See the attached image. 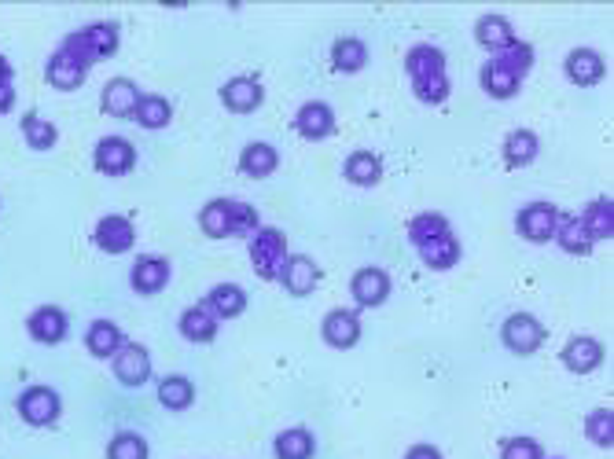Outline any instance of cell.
<instances>
[{
  "label": "cell",
  "instance_id": "obj_16",
  "mask_svg": "<svg viewBox=\"0 0 614 459\" xmlns=\"http://www.w3.org/2000/svg\"><path fill=\"white\" fill-rule=\"evenodd\" d=\"M298 133L306 136V140H324V136L335 133V111H331L328 103H320V100H309L298 107Z\"/></svg>",
  "mask_w": 614,
  "mask_h": 459
},
{
  "label": "cell",
  "instance_id": "obj_3",
  "mask_svg": "<svg viewBox=\"0 0 614 459\" xmlns=\"http://www.w3.org/2000/svg\"><path fill=\"white\" fill-rule=\"evenodd\" d=\"M291 258L287 254V239L280 228H258L251 239V265L262 280H280V269L284 261Z\"/></svg>",
  "mask_w": 614,
  "mask_h": 459
},
{
  "label": "cell",
  "instance_id": "obj_45",
  "mask_svg": "<svg viewBox=\"0 0 614 459\" xmlns=\"http://www.w3.org/2000/svg\"><path fill=\"white\" fill-rule=\"evenodd\" d=\"M15 107V85H0V114H8Z\"/></svg>",
  "mask_w": 614,
  "mask_h": 459
},
{
  "label": "cell",
  "instance_id": "obj_12",
  "mask_svg": "<svg viewBox=\"0 0 614 459\" xmlns=\"http://www.w3.org/2000/svg\"><path fill=\"white\" fill-rule=\"evenodd\" d=\"M320 335L328 342L331 349H353L357 346V338H361V320L353 309H331L324 316V327H320Z\"/></svg>",
  "mask_w": 614,
  "mask_h": 459
},
{
  "label": "cell",
  "instance_id": "obj_9",
  "mask_svg": "<svg viewBox=\"0 0 614 459\" xmlns=\"http://www.w3.org/2000/svg\"><path fill=\"white\" fill-rule=\"evenodd\" d=\"M114 379L122 386H144L151 379V357L148 349L137 346V342H126V346L114 353Z\"/></svg>",
  "mask_w": 614,
  "mask_h": 459
},
{
  "label": "cell",
  "instance_id": "obj_19",
  "mask_svg": "<svg viewBox=\"0 0 614 459\" xmlns=\"http://www.w3.org/2000/svg\"><path fill=\"white\" fill-rule=\"evenodd\" d=\"M129 280H133V291L137 294H159L166 283H170V261L166 258H140L129 272Z\"/></svg>",
  "mask_w": 614,
  "mask_h": 459
},
{
  "label": "cell",
  "instance_id": "obj_5",
  "mask_svg": "<svg viewBox=\"0 0 614 459\" xmlns=\"http://www.w3.org/2000/svg\"><path fill=\"white\" fill-rule=\"evenodd\" d=\"M59 412H63V401L52 386H30V390L19 393V415L30 426H52Z\"/></svg>",
  "mask_w": 614,
  "mask_h": 459
},
{
  "label": "cell",
  "instance_id": "obj_33",
  "mask_svg": "<svg viewBox=\"0 0 614 459\" xmlns=\"http://www.w3.org/2000/svg\"><path fill=\"white\" fill-rule=\"evenodd\" d=\"M445 70V52L434 45H416L409 48V56H405V74L409 78H423V74H438Z\"/></svg>",
  "mask_w": 614,
  "mask_h": 459
},
{
  "label": "cell",
  "instance_id": "obj_43",
  "mask_svg": "<svg viewBox=\"0 0 614 459\" xmlns=\"http://www.w3.org/2000/svg\"><path fill=\"white\" fill-rule=\"evenodd\" d=\"M501 459H545V448L537 445L534 437H512V441H504Z\"/></svg>",
  "mask_w": 614,
  "mask_h": 459
},
{
  "label": "cell",
  "instance_id": "obj_4",
  "mask_svg": "<svg viewBox=\"0 0 614 459\" xmlns=\"http://www.w3.org/2000/svg\"><path fill=\"white\" fill-rule=\"evenodd\" d=\"M559 217H563V213H559L552 202H530V206L519 210L515 228H519V236L530 239V243H548V239H556Z\"/></svg>",
  "mask_w": 614,
  "mask_h": 459
},
{
  "label": "cell",
  "instance_id": "obj_21",
  "mask_svg": "<svg viewBox=\"0 0 614 459\" xmlns=\"http://www.w3.org/2000/svg\"><path fill=\"white\" fill-rule=\"evenodd\" d=\"M475 41L486 48V52H493V56H497V52H504V48L515 41L512 23H508L504 15H493V12L482 15V19L475 23Z\"/></svg>",
  "mask_w": 614,
  "mask_h": 459
},
{
  "label": "cell",
  "instance_id": "obj_47",
  "mask_svg": "<svg viewBox=\"0 0 614 459\" xmlns=\"http://www.w3.org/2000/svg\"><path fill=\"white\" fill-rule=\"evenodd\" d=\"M552 459H559V456H552Z\"/></svg>",
  "mask_w": 614,
  "mask_h": 459
},
{
  "label": "cell",
  "instance_id": "obj_35",
  "mask_svg": "<svg viewBox=\"0 0 614 459\" xmlns=\"http://www.w3.org/2000/svg\"><path fill=\"white\" fill-rule=\"evenodd\" d=\"M556 239L559 247L567 250V254H592V239L589 232H585V224L578 221V217H559V228H556Z\"/></svg>",
  "mask_w": 614,
  "mask_h": 459
},
{
  "label": "cell",
  "instance_id": "obj_29",
  "mask_svg": "<svg viewBox=\"0 0 614 459\" xmlns=\"http://www.w3.org/2000/svg\"><path fill=\"white\" fill-rule=\"evenodd\" d=\"M181 335L188 342H214L217 335V316L206 305H192L181 313Z\"/></svg>",
  "mask_w": 614,
  "mask_h": 459
},
{
  "label": "cell",
  "instance_id": "obj_20",
  "mask_svg": "<svg viewBox=\"0 0 614 459\" xmlns=\"http://www.w3.org/2000/svg\"><path fill=\"white\" fill-rule=\"evenodd\" d=\"M140 96H144V92H140L129 78L107 81V89H103V114H111V118H129V114L137 111Z\"/></svg>",
  "mask_w": 614,
  "mask_h": 459
},
{
  "label": "cell",
  "instance_id": "obj_1",
  "mask_svg": "<svg viewBox=\"0 0 614 459\" xmlns=\"http://www.w3.org/2000/svg\"><path fill=\"white\" fill-rule=\"evenodd\" d=\"M199 228L210 239H228V236H247L258 232V210L247 202H232V199H214L206 202L199 213Z\"/></svg>",
  "mask_w": 614,
  "mask_h": 459
},
{
  "label": "cell",
  "instance_id": "obj_34",
  "mask_svg": "<svg viewBox=\"0 0 614 459\" xmlns=\"http://www.w3.org/2000/svg\"><path fill=\"white\" fill-rule=\"evenodd\" d=\"M159 401L162 408H170V412H184L188 404L195 401V386L184 375H166L159 382Z\"/></svg>",
  "mask_w": 614,
  "mask_h": 459
},
{
  "label": "cell",
  "instance_id": "obj_41",
  "mask_svg": "<svg viewBox=\"0 0 614 459\" xmlns=\"http://www.w3.org/2000/svg\"><path fill=\"white\" fill-rule=\"evenodd\" d=\"M107 459H148V441L133 430L114 434V441L107 445Z\"/></svg>",
  "mask_w": 614,
  "mask_h": 459
},
{
  "label": "cell",
  "instance_id": "obj_32",
  "mask_svg": "<svg viewBox=\"0 0 614 459\" xmlns=\"http://www.w3.org/2000/svg\"><path fill=\"white\" fill-rule=\"evenodd\" d=\"M331 63H335V70H342V74H357V70L368 63V48H364V41H357V37H339V41L331 45Z\"/></svg>",
  "mask_w": 614,
  "mask_h": 459
},
{
  "label": "cell",
  "instance_id": "obj_22",
  "mask_svg": "<svg viewBox=\"0 0 614 459\" xmlns=\"http://www.w3.org/2000/svg\"><path fill=\"white\" fill-rule=\"evenodd\" d=\"M478 81H482V89H486L489 96H497V100H512L515 92H519V85H523V78H519L512 67H504L501 59H489Z\"/></svg>",
  "mask_w": 614,
  "mask_h": 459
},
{
  "label": "cell",
  "instance_id": "obj_44",
  "mask_svg": "<svg viewBox=\"0 0 614 459\" xmlns=\"http://www.w3.org/2000/svg\"><path fill=\"white\" fill-rule=\"evenodd\" d=\"M405 459H442V452H438L434 445H412Z\"/></svg>",
  "mask_w": 614,
  "mask_h": 459
},
{
  "label": "cell",
  "instance_id": "obj_2",
  "mask_svg": "<svg viewBox=\"0 0 614 459\" xmlns=\"http://www.w3.org/2000/svg\"><path fill=\"white\" fill-rule=\"evenodd\" d=\"M63 48L74 52L85 67H92V63L111 59L114 52H118V26H114V23H92V26H85V30H78V34H70L67 41H63Z\"/></svg>",
  "mask_w": 614,
  "mask_h": 459
},
{
  "label": "cell",
  "instance_id": "obj_30",
  "mask_svg": "<svg viewBox=\"0 0 614 459\" xmlns=\"http://www.w3.org/2000/svg\"><path fill=\"white\" fill-rule=\"evenodd\" d=\"M537 151H541V140H537V133H530V129H515V133H508V140H504V162L512 169L530 166L537 158Z\"/></svg>",
  "mask_w": 614,
  "mask_h": 459
},
{
  "label": "cell",
  "instance_id": "obj_6",
  "mask_svg": "<svg viewBox=\"0 0 614 459\" xmlns=\"http://www.w3.org/2000/svg\"><path fill=\"white\" fill-rule=\"evenodd\" d=\"M501 338H504V346L512 349V353H519V357H530V353H537V349H541V342H545V327L537 324L530 313H512L508 320H504Z\"/></svg>",
  "mask_w": 614,
  "mask_h": 459
},
{
  "label": "cell",
  "instance_id": "obj_17",
  "mask_svg": "<svg viewBox=\"0 0 614 459\" xmlns=\"http://www.w3.org/2000/svg\"><path fill=\"white\" fill-rule=\"evenodd\" d=\"M563 364H567L574 375H589V371H596L603 364V346L589 335L570 338L567 346H563Z\"/></svg>",
  "mask_w": 614,
  "mask_h": 459
},
{
  "label": "cell",
  "instance_id": "obj_25",
  "mask_svg": "<svg viewBox=\"0 0 614 459\" xmlns=\"http://www.w3.org/2000/svg\"><path fill=\"white\" fill-rule=\"evenodd\" d=\"M85 346H89L92 357L107 360V357H114L118 349L126 346V335H122V327L111 324V320H96V324L85 331Z\"/></svg>",
  "mask_w": 614,
  "mask_h": 459
},
{
  "label": "cell",
  "instance_id": "obj_10",
  "mask_svg": "<svg viewBox=\"0 0 614 459\" xmlns=\"http://www.w3.org/2000/svg\"><path fill=\"white\" fill-rule=\"evenodd\" d=\"M133 243H137V228L122 213H111L96 224V247L107 254H126V250H133Z\"/></svg>",
  "mask_w": 614,
  "mask_h": 459
},
{
  "label": "cell",
  "instance_id": "obj_13",
  "mask_svg": "<svg viewBox=\"0 0 614 459\" xmlns=\"http://www.w3.org/2000/svg\"><path fill=\"white\" fill-rule=\"evenodd\" d=\"M48 81L56 85V89L70 92V89H78V85H85V78H89V67L81 63L74 52H67V48L59 45L56 52H52V59H48Z\"/></svg>",
  "mask_w": 614,
  "mask_h": 459
},
{
  "label": "cell",
  "instance_id": "obj_39",
  "mask_svg": "<svg viewBox=\"0 0 614 459\" xmlns=\"http://www.w3.org/2000/svg\"><path fill=\"white\" fill-rule=\"evenodd\" d=\"M585 434H589L592 445L611 448L614 445V412L611 408H592L585 415Z\"/></svg>",
  "mask_w": 614,
  "mask_h": 459
},
{
  "label": "cell",
  "instance_id": "obj_23",
  "mask_svg": "<svg viewBox=\"0 0 614 459\" xmlns=\"http://www.w3.org/2000/svg\"><path fill=\"white\" fill-rule=\"evenodd\" d=\"M203 305L217 316V320H236V316L247 309V294H243V287H236V283H217L214 291L206 294Z\"/></svg>",
  "mask_w": 614,
  "mask_h": 459
},
{
  "label": "cell",
  "instance_id": "obj_42",
  "mask_svg": "<svg viewBox=\"0 0 614 459\" xmlns=\"http://www.w3.org/2000/svg\"><path fill=\"white\" fill-rule=\"evenodd\" d=\"M493 59H501L504 67H512L515 74L523 78L526 70L534 67V45H526V41H519V37H515L512 45L504 48V52H497V56H493Z\"/></svg>",
  "mask_w": 614,
  "mask_h": 459
},
{
  "label": "cell",
  "instance_id": "obj_31",
  "mask_svg": "<svg viewBox=\"0 0 614 459\" xmlns=\"http://www.w3.org/2000/svg\"><path fill=\"white\" fill-rule=\"evenodd\" d=\"M313 452H317V441L306 426H291L276 437V459H313Z\"/></svg>",
  "mask_w": 614,
  "mask_h": 459
},
{
  "label": "cell",
  "instance_id": "obj_18",
  "mask_svg": "<svg viewBox=\"0 0 614 459\" xmlns=\"http://www.w3.org/2000/svg\"><path fill=\"white\" fill-rule=\"evenodd\" d=\"M603 74H607V67H603V56L596 48H574L567 56V78L574 81V85H581V89L596 85Z\"/></svg>",
  "mask_w": 614,
  "mask_h": 459
},
{
  "label": "cell",
  "instance_id": "obj_37",
  "mask_svg": "<svg viewBox=\"0 0 614 459\" xmlns=\"http://www.w3.org/2000/svg\"><path fill=\"white\" fill-rule=\"evenodd\" d=\"M445 232H453L449 221H445V213H416L409 221V239L420 247V243H431V239L445 236Z\"/></svg>",
  "mask_w": 614,
  "mask_h": 459
},
{
  "label": "cell",
  "instance_id": "obj_8",
  "mask_svg": "<svg viewBox=\"0 0 614 459\" xmlns=\"http://www.w3.org/2000/svg\"><path fill=\"white\" fill-rule=\"evenodd\" d=\"M262 100H265L262 81L251 78V74H239V78H232V81H225V85H221V103H225L232 114L258 111V107H262Z\"/></svg>",
  "mask_w": 614,
  "mask_h": 459
},
{
  "label": "cell",
  "instance_id": "obj_27",
  "mask_svg": "<svg viewBox=\"0 0 614 459\" xmlns=\"http://www.w3.org/2000/svg\"><path fill=\"white\" fill-rule=\"evenodd\" d=\"M420 258L427 269H453L456 261H460V239L453 236V232H445V236L431 239V243H420Z\"/></svg>",
  "mask_w": 614,
  "mask_h": 459
},
{
  "label": "cell",
  "instance_id": "obj_40",
  "mask_svg": "<svg viewBox=\"0 0 614 459\" xmlns=\"http://www.w3.org/2000/svg\"><path fill=\"white\" fill-rule=\"evenodd\" d=\"M412 92H416L423 103H445L449 100V78H445V70H438V74H423V78H412Z\"/></svg>",
  "mask_w": 614,
  "mask_h": 459
},
{
  "label": "cell",
  "instance_id": "obj_24",
  "mask_svg": "<svg viewBox=\"0 0 614 459\" xmlns=\"http://www.w3.org/2000/svg\"><path fill=\"white\" fill-rule=\"evenodd\" d=\"M276 166H280V155H276L273 144H262V140H254V144L243 147V155H239V169L247 173V177L262 180V177H273Z\"/></svg>",
  "mask_w": 614,
  "mask_h": 459
},
{
  "label": "cell",
  "instance_id": "obj_28",
  "mask_svg": "<svg viewBox=\"0 0 614 459\" xmlns=\"http://www.w3.org/2000/svg\"><path fill=\"white\" fill-rule=\"evenodd\" d=\"M342 173H346L350 184L372 188V184H379V177H383V162H379V155H372V151H353V155L346 158Z\"/></svg>",
  "mask_w": 614,
  "mask_h": 459
},
{
  "label": "cell",
  "instance_id": "obj_46",
  "mask_svg": "<svg viewBox=\"0 0 614 459\" xmlns=\"http://www.w3.org/2000/svg\"><path fill=\"white\" fill-rule=\"evenodd\" d=\"M12 74H15L12 63H8V59L0 56V85H12Z\"/></svg>",
  "mask_w": 614,
  "mask_h": 459
},
{
  "label": "cell",
  "instance_id": "obj_15",
  "mask_svg": "<svg viewBox=\"0 0 614 459\" xmlns=\"http://www.w3.org/2000/svg\"><path fill=\"white\" fill-rule=\"evenodd\" d=\"M26 327H30V335L37 338V342H45V346H56V342H63L67 338V313L59 309V305H41V309H34L30 313V320H26Z\"/></svg>",
  "mask_w": 614,
  "mask_h": 459
},
{
  "label": "cell",
  "instance_id": "obj_11",
  "mask_svg": "<svg viewBox=\"0 0 614 459\" xmlns=\"http://www.w3.org/2000/svg\"><path fill=\"white\" fill-rule=\"evenodd\" d=\"M280 283H284V287L295 294V298H306V294H313V291H317V283H320L317 261L306 258V254H291V258L284 261V269H280Z\"/></svg>",
  "mask_w": 614,
  "mask_h": 459
},
{
  "label": "cell",
  "instance_id": "obj_38",
  "mask_svg": "<svg viewBox=\"0 0 614 459\" xmlns=\"http://www.w3.org/2000/svg\"><path fill=\"white\" fill-rule=\"evenodd\" d=\"M23 136H26V144L34 147V151H48V147H56L59 133H56V125L45 122L41 114H23Z\"/></svg>",
  "mask_w": 614,
  "mask_h": 459
},
{
  "label": "cell",
  "instance_id": "obj_36",
  "mask_svg": "<svg viewBox=\"0 0 614 459\" xmlns=\"http://www.w3.org/2000/svg\"><path fill=\"white\" fill-rule=\"evenodd\" d=\"M133 118H137L144 129H162V125H170L173 107H170V100H166V96H140Z\"/></svg>",
  "mask_w": 614,
  "mask_h": 459
},
{
  "label": "cell",
  "instance_id": "obj_26",
  "mask_svg": "<svg viewBox=\"0 0 614 459\" xmlns=\"http://www.w3.org/2000/svg\"><path fill=\"white\" fill-rule=\"evenodd\" d=\"M578 221L585 224V232H589L592 243L611 239L614 236V202L611 199H592L589 206L578 213Z\"/></svg>",
  "mask_w": 614,
  "mask_h": 459
},
{
  "label": "cell",
  "instance_id": "obj_14",
  "mask_svg": "<svg viewBox=\"0 0 614 459\" xmlns=\"http://www.w3.org/2000/svg\"><path fill=\"white\" fill-rule=\"evenodd\" d=\"M353 302L364 305V309H376L390 298V276L383 269H357L350 283Z\"/></svg>",
  "mask_w": 614,
  "mask_h": 459
},
{
  "label": "cell",
  "instance_id": "obj_7",
  "mask_svg": "<svg viewBox=\"0 0 614 459\" xmlns=\"http://www.w3.org/2000/svg\"><path fill=\"white\" fill-rule=\"evenodd\" d=\"M92 162H96V169L107 173V177H126L129 169H133V162H137V151H133V144L122 140V136H107V140L96 144Z\"/></svg>",
  "mask_w": 614,
  "mask_h": 459
}]
</instances>
